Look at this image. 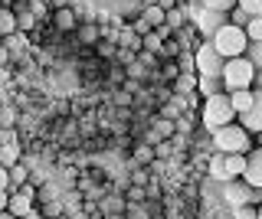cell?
<instances>
[{"mask_svg":"<svg viewBox=\"0 0 262 219\" xmlns=\"http://www.w3.org/2000/svg\"><path fill=\"white\" fill-rule=\"evenodd\" d=\"M226 23H229V13L203 10V7L190 10V27H193V30H200V36H213L220 27H226Z\"/></svg>","mask_w":262,"mask_h":219,"instance_id":"obj_6","label":"cell"},{"mask_svg":"<svg viewBox=\"0 0 262 219\" xmlns=\"http://www.w3.org/2000/svg\"><path fill=\"white\" fill-rule=\"evenodd\" d=\"M236 7H239V10H246V13H249V20L262 17V0H236Z\"/></svg>","mask_w":262,"mask_h":219,"instance_id":"obj_23","label":"cell"},{"mask_svg":"<svg viewBox=\"0 0 262 219\" xmlns=\"http://www.w3.org/2000/svg\"><path fill=\"white\" fill-rule=\"evenodd\" d=\"M236 219H256V206H252V203H243V206H236Z\"/></svg>","mask_w":262,"mask_h":219,"instance_id":"obj_29","label":"cell"},{"mask_svg":"<svg viewBox=\"0 0 262 219\" xmlns=\"http://www.w3.org/2000/svg\"><path fill=\"white\" fill-rule=\"evenodd\" d=\"M200 121H203V128H207V131H220V128L233 125V121H236V111H233V105H229V95L226 92L210 95V99L203 102Z\"/></svg>","mask_w":262,"mask_h":219,"instance_id":"obj_3","label":"cell"},{"mask_svg":"<svg viewBox=\"0 0 262 219\" xmlns=\"http://www.w3.org/2000/svg\"><path fill=\"white\" fill-rule=\"evenodd\" d=\"M23 160V154H20V144H0V167H16Z\"/></svg>","mask_w":262,"mask_h":219,"instance_id":"obj_15","label":"cell"},{"mask_svg":"<svg viewBox=\"0 0 262 219\" xmlns=\"http://www.w3.org/2000/svg\"><path fill=\"white\" fill-rule=\"evenodd\" d=\"M76 33H79V43L95 46V43H98V36H102V30H98L95 23H79V27H76Z\"/></svg>","mask_w":262,"mask_h":219,"instance_id":"obj_17","label":"cell"},{"mask_svg":"<svg viewBox=\"0 0 262 219\" xmlns=\"http://www.w3.org/2000/svg\"><path fill=\"white\" fill-rule=\"evenodd\" d=\"M243 180L249 186H256V190H262V148H252L249 154H246V174Z\"/></svg>","mask_w":262,"mask_h":219,"instance_id":"obj_9","label":"cell"},{"mask_svg":"<svg viewBox=\"0 0 262 219\" xmlns=\"http://www.w3.org/2000/svg\"><path fill=\"white\" fill-rule=\"evenodd\" d=\"M246 59L256 66V72H262V39H259V43H249V50H246Z\"/></svg>","mask_w":262,"mask_h":219,"instance_id":"obj_24","label":"cell"},{"mask_svg":"<svg viewBox=\"0 0 262 219\" xmlns=\"http://www.w3.org/2000/svg\"><path fill=\"white\" fill-rule=\"evenodd\" d=\"M7 62H10V50L0 43V66H7Z\"/></svg>","mask_w":262,"mask_h":219,"instance_id":"obj_36","label":"cell"},{"mask_svg":"<svg viewBox=\"0 0 262 219\" xmlns=\"http://www.w3.org/2000/svg\"><path fill=\"white\" fill-rule=\"evenodd\" d=\"M223 167H226V177L236 180V177L246 174V154H223Z\"/></svg>","mask_w":262,"mask_h":219,"instance_id":"obj_13","label":"cell"},{"mask_svg":"<svg viewBox=\"0 0 262 219\" xmlns=\"http://www.w3.org/2000/svg\"><path fill=\"white\" fill-rule=\"evenodd\" d=\"M13 17H16V30H33V27H36V17H33L30 4H16Z\"/></svg>","mask_w":262,"mask_h":219,"instance_id":"obj_16","label":"cell"},{"mask_svg":"<svg viewBox=\"0 0 262 219\" xmlns=\"http://www.w3.org/2000/svg\"><path fill=\"white\" fill-rule=\"evenodd\" d=\"M151 4H154V7H161V10L167 13V10H174V7H177V0H151Z\"/></svg>","mask_w":262,"mask_h":219,"instance_id":"obj_33","label":"cell"},{"mask_svg":"<svg viewBox=\"0 0 262 219\" xmlns=\"http://www.w3.org/2000/svg\"><path fill=\"white\" fill-rule=\"evenodd\" d=\"M4 79H7V72H4V66H0V82H4Z\"/></svg>","mask_w":262,"mask_h":219,"instance_id":"obj_42","label":"cell"},{"mask_svg":"<svg viewBox=\"0 0 262 219\" xmlns=\"http://www.w3.org/2000/svg\"><path fill=\"white\" fill-rule=\"evenodd\" d=\"M13 33H16V17H13V10L0 7V39H7V36H13Z\"/></svg>","mask_w":262,"mask_h":219,"instance_id":"obj_18","label":"cell"},{"mask_svg":"<svg viewBox=\"0 0 262 219\" xmlns=\"http://www.w3.org/2000/svg\"><path fill=\"white\" fill-rule=\"evenodd\" d=\"M236 121H239V125H243L249 134H259V131H262V92H256V102H252V108L246 111V115H239Z\"/></svg>","mask_w":262,"mask_h":219,"instance_id":"obj_10","label":"cell"},{"mask_svg":"<svg viewBox=\"0 0 262 219\" xmlns=\"http://www.w3.org/2000/svg\"><path fill=\"white\" fill-rule=\"evenodd\" d=\"M256 219H262V203H259V206H256Z\"/></svg>","mask_w":262,"mask_h":219,"instance_id":"obj_40","label":"cell"},{"mask_svg":"<svg viewBox=\"0 0 262 219\" xmlns=\"http://www.w3.org/2000/svg\"><path fill=\"white\" fill-rule=\"evenodd\" d=\"M0 219H16V216H10V213H0Z\"/></svg>","mask_w":262,"mask_h":219,"instance_id":"obj_41","label":"cell"},{"mask_svg":"<svg viewBox=\"0 0 262 219\" xmlns=\"http://www.w3.org/2000/svg\"><path fill=\"white\" fill-rule=\"evenodd\" d=\"M252 102H256V92H252V88H239V92H229V105H233L236 118L246 115V111L252 108Z\"/></svg>","mask_w":262,"mask_h":219,"instance_id":"obj_12","label":"cell"},{"mask_svg":"<svg viewBox=\"0 0 262 219\" xmlns=\"http://www.w3.org/2000/svg\"><path fill=\"white\" fill-rule=\"evenodd\" d=\"M193 4H200V0H177V7H193Z\"/></svg>","mask_w":262,"mask_h":219,"instance_id":"obj_38","label":"cell"},{"mask_svg":"<svg viewBox=\"0 0 262 219\" xmlns=\"http://www.w3.org/2000/svg\"><path fill=\"white\" fill-rule=\"evenodd\" d=\"M164 17H167V13H164L161 7H154V4H147V7H144V23H147L151 30L164 27Z\"/></svg>","mask_w":262,"mask_h":219,"instance_id":"obj_20","label":"cell"},{"mask_svg":"<svg viewBox=\"0 0 262 219\" xmlns=\"http://www.w3.org/2000/svg\"><path fill=\"white\" fill-rule=\"evenodd\" d=\"M53 23L62 30V33H69V30L79 27V10H72V7H56V10H53Z\"/></svg>","mask_w":262,"mask_h":219,"instance_id":"obj_11","label":"cell"},{"mask_svg":"<svg viewBox=\"0 0 262 219\" xmlns=\"http://www.w3.org/2000/svg\"><path fill=\"white\" fill-rule=\"evenodd\" d=\"M203 10H216V13H229L236 7V0H200Z\"/></svg>","mask_w":262,"mask_h":219,"instance_id":"obj_22","label":"cell"},{"mask_svg":"<svg viewBox=\"0 0 262 219\" xmlns=\"http://www.w3.org/2000/svg\"><path fill=\"white\" fill-rule=\"evenodd\" d=\"M16 125V108L13 105H0V128H13Z\"/></svg>","mask_w":262,"mask_h":219,"instance_id":"obj_26","label":"cell"},{"mask_svg":"<svg viewBox=\"0 0 262 219\" xmlns=\"http://www.w3.org/2000/svg\"><path fill=\"white\" fill-rule=\"evenodd\" d=\"M193 85H196V76H193V79H184V76H180L177 82H174L177 92H193Z\"/></svg>","mask_w":262,"mask_h":219,"instance_id":"obj_30","label":"cell"},{"mask_svg":"<svg viewBox=\"0 0 262 219\" xmlns=\"http://www.w3.org/2000/svg\"><path fill=\"white\" fill-rule=\"evenodd\" d=\"M252 190H256V186H249L243 177H236V180H226V183H223V197H226L229 206H243V203H249V200H252Z\"/></svg>","mask_w":262,"mask_h":219,"instance_id":"obj_8","label":"cell"},{"mask_svg":"<svg viewBox=\"0 0 262 219\" xmlns=\"http://www.w3.org/2000/svg\"><path fill=\"white\" fill-rule=\"evenodd\" d=\"M256 148H262V131H259V134H256Z\"/></svg>","mask_w":262,"mask_h":219,"instance_id":"obj_39","label":"cell"},{"mask_svg":"<svg viewBox=\"0 0 262 219\" xmlns=\"http://www.w3.org/2000/svg\"><path fill=\"white\" fill-rule=\"evenodd\" d=\"M7 174H10V190H16V186H23V183H30V167L23 164V160H20L16 167H10Z\"/></svg>","mask_w":262,"mask_h":219,"instance_id":"obj_19","label":"cell"},{"mask_svg":"<svg viewBox=\"0 0 262 219\" xmlns=\"http://www.w3.org/2000/svg\"><path fill=\"white\" fill-rule=\"evenodd\" d=\"M7 203H10V190H0V213H7Z\"/></svg>","mask_w":262,"mask_h":219,"instance_id":"obj_35","label":"cell"},{"mask_svg":"<svg viewBox=\"0 0 262 219\" xmlns=\"http://www.w3.org/2000/svg\"><path fill=\"white\" fill-rule=\"evenodd\" d=\"M174 131H177V125H174L170 118H158V121H154V134H151V141H147V144L170 141V137H174Z\"/></svg>","mask_w":262,"mask_h":219,"instance_id":"obj_14","label":"cell"},{"mask_svg":"<svg viewBox=\"0 0 262 219\" xmlns=\"http://www.w3.org/2000/svg\"><path fill=\"white\" fill-rule=\"evenodd\" d=\"M196 88H200V92L210 99V95L223 92V82H220V79H200V76H196Z\"/></svg>","mask_w":262,"mask_h":219,"instance_id":"obj_21","label":"cell"},{"mask_svg":"<svg viewBox=\"0 0 262 219\" xmlns=\"http://www.w3.org/2000/svg\"><path fill=\"white\" fill-rule=\"evenodd\" d=\"M229 23H233V27H239V30H246V23H249V13L239 10V7H233V10H229Z\"/></svg>","mask_w":262,"mask_h":219,"instance_id":"obj_27","label":"cell"},{"mask_svg":"<svg viewBox=\"0 0 262 219\" xmlns=\"http://www.w3.org/2000/svg\"><path fill=\"white\" fill-rule=\"evenodd\" d=\"M252 79H256V66L246 56H236V59H226L220 82H223V92L229 95V92H239V88H252Z\"/></svg>","mask_w":262,"mask_h":219,"instance_id":"obj_4","label":"cell"},{"mask_svg":"<svg viewBox=\"0 0 262 219\" xmlns=\"http://www.w3.org/2000/svg\"><path fill=\"white\" fill-rule=\"evenodd\" d=\"M0 190H10V174H7V167H0Z\"/></svg>","mask_w":262,"mask_h":219,"instance_id":"obj_34","label":"cell"},{"mask_svg":"<svg viewBox=\"0 0 262 219\" xmlns=\"http://www.w3.org/2000/svg\"><path fill=\"white\" fill-rule=\"evenodd\" d=\"M23 219H46V216H43V213H36V209H33V213H27Z\"/></svg>","mask_w":262,"mask_h":219,"instance_id":"obj_37","label":"cell"},{"mask_svg":"<svg viewBox=\"0 0 262 219\" xmlns=\"http://www.w3.org/2000/svg\"><path fill=\"white\" fill-rule=\"evenodd\" d=\"M13 4H33V0H13Z\"/></svg>","mask_w":262,"mask_h":219,"instance_id":"obj_43","label":"cell"},{"mask_svg":"<svg viewBox=\"0 0 262 219\" xmlns=\"http://www.w3.org/2000/svg\"><path fill=\"white\" fill-rule=\"evenodd\" d=\"M213 148H216V154H249L252 148H256V141H252V134L246 131V128L239 125V121H233V125L220 128V131H213Z\"/></svg>","mask_w":262,"mask_h":219,"instance_id":"obj_1","label":"cell"},{"mask_svg":"<svg viewBox=\"0 0 262 219\" xmlns=\"http://www.w3.org/2000/svg\"><path fill=\"white\" fill-rule=\"evenodd\" d=\"M207 43L216 50L223 59H236V56H246V50H249V39H246V30L233 27V23H226V27H220L216 33H213Z\"/></svg>","mask_w":262,"mask_h":219,"instance_id":"obj_2","label":"cell"},{"mask_svg":"<svg viewBox=\"0 0 262 219\" xmlns=\"http://www.w3.org/2000/svg\"><path fill=\"white\" fill-rule=\"evenodd\" d=\"M223 66H226V59L213 50L210 43L196 46V53H193V72L200 79H220V76H223Z\"/></svg>","mask_w":262,"mask_h":219,"instance_id":"obj_5","label":"cell"},{"mask_svg":"<svg viewBox=\"0 0 262 219\" xmlns=\"http://www.w3.org/2000/svg\"><path fill=\"white\" fill-rule=\"evenodd\" d=\"M33 206H36V186L33 183H23L16 186V190H10V203H7V213L23 219L27 213H33Z\"/></svg>","mask_w":262,"mask_h":219,"instance_id":"obj_7","label":"cell"},{"mask_svg":"<svg viewBox=\"0 0 262 219\" xmlns=\"http://www.w3.org/2000/svg\"><path fill=\"white\" fill-rule=\"evenodd\" d=\"M135 157L141 160V164H151V160H154V151H151V148L144 144V148H138V151H135Z\"/></svg>","mask_w":262,"mask_h":219,"instance_id":"obj_31","label":"cell"},{"mask_svg":"<svg viewBox=\"0 0 262 219\" xmlns=\"http://www.w3.org/2000/svg\"><path fill=\"white\" fill-rule=\"evenodd\" d=\"M246 39H249V43H259V39H262V17L246 23Z\"/></svg>","mask_w":262,"mask_h":219,"instance_id":"obj_25","label":"cell"},{"mask_svg":"<svg viewBox=\"0 0 262 219\" xmlns=\"http://www.w3.org/2000/svg\"><path fill=\"white\" fill-rule=\"evenodd\" d=\"M0 144H16V131H13V128H0Z\"/></svg>","mask_w":262,"mask_h":219,"instance_id":"obj_32","label":"cell"},{"mask_svg":"<svg viewBox=\"0 0 262 219\" xmlns=\"http://www.w3.org/2000/svg\"><path fill=\"white\" fill-rule=\"evenodd\" d=\"M118 43H121V46H131V53H135V50H141V36H135V33H121Z\"/></svg>","mask_w":262,"mask_h":219,"instance_id":"obj_28","label":"cell"}]
</instances>
